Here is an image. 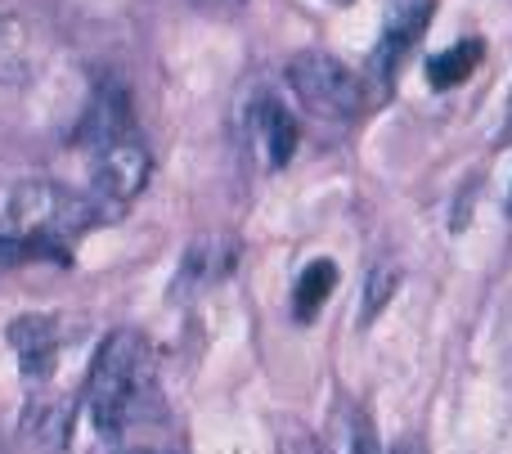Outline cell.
Segmentation results:
<instances>
[{
	"label": "cell",
	"mask_w": 512,
	"mask_h": 454,
	"mask_svg": "<svg viewBox=\"0 0 512 454\" xmlns=\"http://www.w3.org/2000/svg\"><path fill=\"white\" fill-rule=\"evenodd\" d=\"M90 419L104 437L135 428L158 414V383H153L149 342L135 329H113L95 351V365L86 378Z\"/></svg>",
	"instance_id": "obj_1"
},
{
	"label": "cell",
	"mask_w": 512,
	"mask_h": 454,
	"mask_svg": "<svg viewBox=\"0 0 512 454\" xmlns=\"http://www.w3.org/2000/svg\"><path fill=\"white\" fill-rule=\"evenodd\" d=\"M95 203L72 194L68 185L54 180H23L5 198V225H14L18 239H32L50 252L59 266H68L72 243L95 225Z\"/></svg>",
	"instance_id": "obj_2"
},
{
	"label": "cell",
	"mask_w": 512,
	"mask_h": 454,
	"mask_svg": "<svg viewBox=\"0 0 512 454\" xmlns=\"http://www.w3.org/2000/svg\"><path fill=\"white\" fill-rule=\"evenodd\" d=\"M288 86L301 99L306 113H315L319 122H351L364 108V90L355 81L351 68L333 59L324 50H301L288 59Z\"/></svg>",
	"instance_id": "obj_3"
},
{
	"label": "cell",
	"mask_w": 512,
	"mask_h": 454,
	"mask_svg": "<svg viewBox=\"0 0 512 454\" xmlns=\"http://www.w3.org/2000/svg\"><path fill=\"white\" fill-rule=\"evenodd\" d=\"M90 180L95 194L108 212H122L149 180V149L140 135H122V140H104L90 149Z\"/></svg>",
	"instance_id": "obj_4"
},
{
	"label": "cell",
	"mask_w": 512,
	"mask_h": 454,
	"mask_svg": "<svg viewBox=\"0 0 512 454\" xmlns=\"http://www.w3.org/2000/svg\"><path fill=\"white\" fill-rule=\"evenodd\" d=\"M436 0H387L382 14V32H378V50H373V77L382 81V90L391 86V77L400 72L409 45L423 36V27L432 23Z\"/></svg>",
	"instance_id": "obj_5"
},
{
	"label": "cell",
	"mask_w": 512,
	"mask_h": 454,
	"mask_svg": "<svg viewBox=\"0 0 512 454\" xmlns=\"http://www.w3.org/2000/svg\"><path fill=\"white\" fill-rule=\"evenodd\" d=\"M239 270V239L234 234H203L180 257V288H207L221 284Z\"/></svg>",
	"instance_id": "obj_6"
},
{
	"label": "cell",
	"mask_w": 512,
	"mask_h": 454,
	"mask_svg": "<svg viewBox=\"0 0 512 454\" xmlns=\"http://www.w3.org/2000/svg\"><path fill=\"white\" fill-rule=\"evenodd\" d=\"M122 135H135V122H131V95L117 86V77H104L90 95V108H86V140L90 149L104 140H122Z\"/></svg>",
	"instance_id": "obj_7"
},
{
	"label": "cell",
	"mask_w": 512,
	"mask_h": 454,
	"mask_svg": "<svg viewBox=\"0 0 512 454\" xmlns=\"http://www.w3.org/2000/svg\"><path fill=\"white\" fill-rule=\"evenodd\" d=\"M9 347L23 360L27 374H50L54 356H59V324L50 315H18L9 324Z\"/></svg>",
	"instance_id": "obj_8"
},
{
	"label": "cell",
	"mask_w": 512,
	"mask_h": 454,
	"mask_svg": "<svg viewBox=\"0 0 512 454\" xmlns=\"http://www.w3.org/2000/svg\"><path fill=\"white\" fill-rule=\"evenodd\" d=\"M252 126H256V144H261L265 162H270V167H288L292 153H297V117L274 95H265V99H256Z\"/></svg>",
	"instance_id": "obj_9"
},
{
	"label": "cell",
	"mask_w": 512,
	"mask_h": 454,
	"mask_svg": "<svg viewBox=\"0 0 512 454\" xmlns=\"http://www.w3.org/2000/svg\"><path fill=\"white\" fill-rule=\"evenodd\" d=\"M36 72V41L27 32V23L0 14V86L27 81Z\"/></svg>",
	"instance_id": "obj_10"
},
{
	"label": "cell",
	"mask_w": 512,
	"mask_h": 454,
	"mask_svg": "<svg viewBox=\"0 0 512 454\" xmlns=\"http://www.w3.org/2000/svg\"><path fill=\"white\" fill-rule=\"evenodd\" d=\"M486 59V41H477V36H468V41L450 45L445 54H432L427 59V81H432L436 90H450V86H463V81L477 72V63Z\"/></svg>",
	"instance_id": "obj_11"
},
{
	"label": "cell",
	"mask_w": 512,
	"mask_h": 454,
	"mask_svg": "<svg viewBox=\"0 0 512 454\" xmlns=\"http://www.w3.org/2000/svg\"><path fill=\"white\" fill-rule=\"evenodd\" d=\"M333 284H337V266H333V261H310L306 275H301L297 288H292V315H297L301 324L315 320V315L324 311Z\"/></svg>",
	"instance_id": "obj_12"
},
{
	"label": "cell",
	"mask_w": 512,
	"mask_h": 454,
	"mask_svg": "<svg viewBox=\"0 0 512 454\" xmlns=\"http://www.w3.org/2000/svg\"><path fill=\"white\" fill-rule=\"evenodd\" d=\"M68 423H72V410L59 396H54V401H36L32 414H27V432H32L41 446H54V450L68 441Z\"/></svg>",
	"instance_id": "obj_13"
},
{
	"label": "cell",
	"mask_w": 512,
	"mask_h": 454,
	"mask_svg": "<svg viewBox=\"0 0 512 454\" xmlns=\"http://www.w3.org/2000/svg\"><path fill=\"white\" fill-rule=\"evenodd\" d=\"M396 284H400V270H396V266H382V270H373V275L364 279L360 324H373L382 311H387V302H391V293H396Z\"/></svg>",
	"instance_id": "obj_14"
},
{
	"label": "cell",
	"mask_w": 512,
	"mask_h": 454,
	"mask_svg": "<svg viewBox=\"0 0 512 454\" xmlns=\"http://www.w3.org/2000/svg\"><path fill=\"white\" fill-rule=\"evenodd\" d=\"M342 454H373V423L364 419V414H346Z\"/></svg>",
	"instance_id": "obj_15"
},
{
	"label": "cell",
	"mask_w": 512,
	"mask_h": 454,
	"mask_svg": "<svg viewBox=\"0 0 512 454\" xmlns=\"http://www.w3.org/2000/svg\"><path fill=\"white\" fill-rule=\"evenodd\" d=\"M391 454H423V446H418V441H400V446L391 450Z\"/></svg>",
	"instance_id": "obj_16"
},
{
	"label": "cell",
	"mask_w": 512,
	"mask_h": 454,
	"mask_svg": "<svg viewBox=\"0 0 512 454\" xmlns=\"http://www.w3.org/2000/svg\"><path fill=\"white\" fill-rule=\"evenodd\" d=\"M504 140H512V99H508V122H504Z\"/></svg>",
	"instance_id": "obj_17"
},
{
	"label": "cell",
	"mask_w": 512,
	"mask_h": 454,
	"mask_svg": "<svg viewBox=\"0 0 512 454\" xmlns=\"http://www.w3.org/2000/svg\"><path fill=\"white\" fill-rule=\"evenodd\" d=\"M108 454H149V450H140V446H126V450H108Z\"/></svg>",
	"instance_id": "obj_18"
},
{
	"label": "cell",
	"mask_w": 512,
	"mask_h": 454,
	"mask_svg": "<svg viewBox=\"0 0 512 454\" xmlns=\"http://www.w3.org/2000/svg\"><path fill=\"white\" fill-rule=\"evenodd\" d=\"M203 5H239V0H203Z\"/></svg>",
	"instance_id": "obj_19"
},
{
	"label": "cell",
	"mask_w": 512,
	"mask_h": 454,
	"mask_svg": "<svg viewBox=\"0 0 512 454\" xmlns=\"http://www.w3.org/2000/svg\"><path fill=\"white\" fill-rule=\"evenodd\" d=\"M333 5H351V0H333Z\"/></svg>",
	"instance_id": "obj_20"
}]
</instances>
